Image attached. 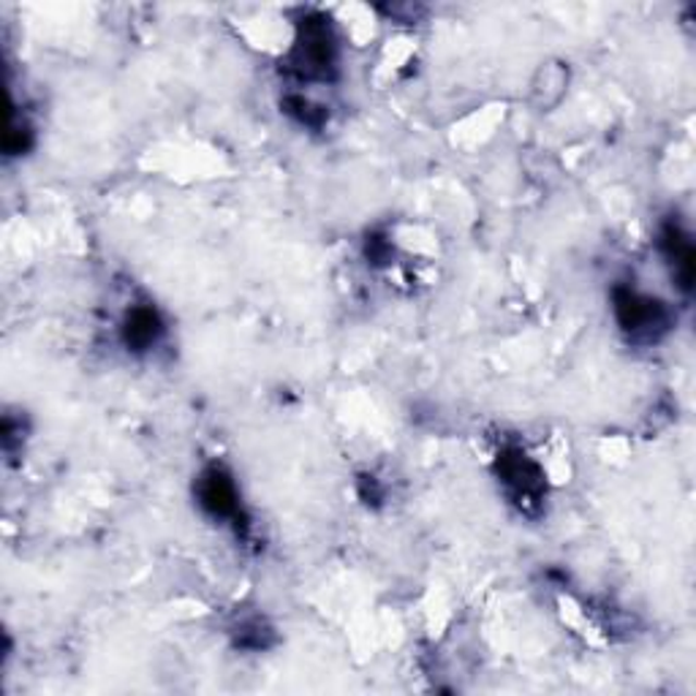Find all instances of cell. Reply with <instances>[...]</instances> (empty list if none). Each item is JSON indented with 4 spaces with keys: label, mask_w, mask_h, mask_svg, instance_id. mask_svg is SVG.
<instances>
[{
    "label": "cell",
    "mask_w": 696,
    "mask_h": 696,
    "mask_svg": "<svg viewBox=\"0 0 696 696\" xmlns=\"http://www.w3.org/2000/svg\"><path fill=\"white\" fill-rule=\"evenodd\" d=\"M335 36L330 20L321 14H310L300 22L297 44L289 54V69L303 80H330L335 71Z\"/></svg>",
    "instance_id": "1"
},
{
    "label": "cell",
    "mask_w": 696,
    "mask_h": 696,
    "mask_svg": "<svg viewBox=\"0 0 696 696\" xmlns=\"http://www.w3.org/2000/svg\"><path fill=\"white\" fill-rule=\"evenodd\" d=\"M612 308H615V319L623 332L628 335H648L656 338V332H664L670 325V310L664 303L645 294L634 292V289L621 286L612 294Z\"/></svg>",
    "instance_id": "2"
},
{
    "label": "cell",
    "mask_w": 696,
    "mask_h": 696,
    "mask_svg": "<svg viewBox=\"0 0 696 696\" xmlns=\"http://www.w3.org/2000/svg\"><path fill=\"white\" fill-rule=\"evenodd\" d=\"M498 476L503 485L512 490V496L520 503H536L541 501L545 492V474L539 465L520 449H509V452L498 454Z\"/></svg>",
    "instance_id": "3"
},
{
    "label": "cell",
    "mask_w": 696,
    "mask_h": 696,
    "mask_svg": "<svg viewBox=\"0 0 696 696\" xmlns=\"http://www.w3.org/2000/svg\"><path fill=\"white\" fill-rule=\"evenodd\" d=\"M196 498L199 506L205 509L210 517H237L240 514V498L234 479L221 468V465H210L196 479Z\"/></svg>",
    "instance_id": "4"
},
{
    "label": "cell",
    "mask_w": 696,
    "mask_h": 696,
    "mask_svg": "<svg viewBox=\"0 0 696 696\" xmlns=\"http://www.w3.org/2000/svg\"><path fill=\"white\" fill-rule=\"evenodd\" d=\"M161 335L163 321L156 308H150V305H136L134 310H129V316H125L123 321V343L131 351L152 349Z\"/></svg>",
    "instance_id": "5"
},
{
    "label": "cell",
    "mask_w": 696,
    "mask_h": 696,
    "mask_svg": "<svg viewBox=\"0 0 696 696\" xmlns=\"http://www.w3.org/2000/svg\"><path fill=\"white\" fill-rule=\"evenodd\" d=\"M661 248H664L667 259H670L672 270H675L677 286L683 292H692L694 286V245L688 243L686 234L677 227H667L661 234Z\"/></svg>",
    "instance_id": "6"
},
{
    "label": "cell",
    "mask_w": 696,
    "mask_h": 696,
    "mask_svg": "<svg viewBox=\"0 0 696 696\" xmlns=\"http://www.w3.org/2000/svg\"><path fill=\"white\" fill-rule=\"evenodd\" d=\"M566 82H569V69L561 63H550L539 71L534 82V101L539 103L541 109L555 107L558 101L566 93Z\"/></svg>",
    "instance_id": "7"
},
{
    "label": "cell",
    "mask_w": 696,
    "mask_h": 696,
    "mask_svg": "<svg viewBox=\"0 0 696 696\" xmlns=\"http://www.w3.org/2000/svg\"><path fill=\"white\" fill-rule=\"evenodd\" d=\"M283 107H286V112L292 114V118H297L303 125H310V129H319V125L325 123V112L303 96H289L286 101H283Z\"/></svg>",
    "instance_id": "8"
},
{
    "label": "cell",
    "mask_w": 696,
    "mask_h": 696,
    "mask_svg": "<svg viewBox=\"0 0 696 696\" xmlns=\"http://www.w3.org/2000/svg\"><path fill=\"white\" fill-rule=\"evenodd\" d=\"M3 145H5V152H9V156H20V152H25L27 145H30V129H27L25 123L20 125L14 118H11Z\"/></svg>",
    "instance_id": "9"
}]
</instances>
